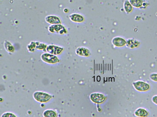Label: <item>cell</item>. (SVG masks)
Returning a JSON list of instances; mask_svg holds the SVG:
<instances>
[{
    "label": "cell",
    "instance_id": "1",
    "mask_svg": "<svg viewBox=\"0 0 157 117\" xmlns=\"http://www.w3.org/2000/svg\"><path fill=\"white\" fill-rule=\"evenodd\" d=\"M33 97L36 102L41 104H45L51 101L53 98V96L45 91L37 90L33 93Z\"/></svg>",
    "mask_w": 157,
    "mask_h": 117
},
{
    "label": "cell",
    "instance_id": "2",
    "mask_svg": "<svg viewBox=\"0 0 157 117\" xmlns=\"http://www.w3.org/2000/svg\"><path fill=\"white\" fill-rule=\"evenodd\" d=\"M132 85L136 91L141 93L149 92L151 89V85L148 82L142 80H137L133 81Z\"/></svg>",
    "mask_w": 157,
    "mask_h": 117
},
{
    "label": "cell",
    "instance_id": "3",
    "mask_svg": "<svg viewBox=\"0 0 157 117\" xmlns=\"http://www.w3.org/2000/svg\"><path fill=\"white\" fill-rule=\"evenodd\" d=\"M40 59L43 62L50 65L56 64L60 61L57 56L47 52H44L41 54Z\"/></svg>",
    "mask_w": 157,
    "mask_h": 117
},
{
    "label": "cell",
    "instance_id": "4",
    "mask_svg": "<svg viewBox=\"0 0 157 117\" xmlns=\"http://www.w3.org/2000/svg\"><path fill=\"white\" fill-rule=\"evenodd\" d=\"M48 30L51 33L61 35H66L68 33L67 28L62 24L50 25L48 27Z\"/></svg>",
    "mask_w": 157,
    "mask_h": 117
},
{
    "label": "cell",
    "instance_id": "5",
    "mask_svg": "<svg viewBox=\"0 0 157 117\" xmlns=\"http://www.w3.org/2000/svg\"><path fill=\"white\" fill-rule=\"evenodd\" d=\"M64 50V48L63 47L55 44H50L48 45L46 52L58 56L61 54Z\"/></svg>",
    "mask_w": 157,
    "mask_h": 117
},
{
    "label": "cell",
    "instance_id": "6",
    "mask_svg": "<svg viewBox=\"0 0 157 117\" xmlns=\"http://www.w3.org/2000/svg\"><path fill=\"white\" fill-rule=\"evenodd\" d=\"M89 98L91 101L94 103L100 104L103 103L106 99V96L103 94L98 92L91 93Z\"/></svg>",
    "mask_w": 157,
    "mask_h": 117
},
{
    "label": "cell",
    "instance_id": "7",
    "mask_svg": "<svg viewBox=\"0 0 157 117\" xmlns=\"http://www.w3.org/2000/svg\"><path fill=\"white\" fill-rule=\"evenodd\" d=\"M126 40L127 39L123 37L117 36L112 39L111 43L114 47L121 48L126 46Z\"/></svg>",
    "mask_w": 157,
    "mask_h": 117
},
{
    "label": "cell",
    "instance_id": "8",
    "mask_svg": "<svg viewBox=\"0 0 157 117\" xmlns=\"http://www.w3.org/2000/svg\"><path fill=\"white\" fill-rule=\"evenodd\" d=\"M141 42L133 37L129 38L126 40V47L130 49L138 48L141 45Z\"/></svg>",
    "mask_w": 157,
    "mask_h": 117
},
{
    "label": "cell",
    "instance_id": "9",
    "mask_svg": "<svg viewBox=\"0 0 157 117\" xmlns=\"http://www.w3.org/2000/svg\"><path fill=\"white\" fill-rule=\"evenodd\" d=\"M75 53L77 55L85 58L88 57L91 55L90 50L85 46H80L77 48L75 50Z\"/></svg>",
    "mask_w": 157,
    "mask_h": 117
},
{
    "label": "cell",
    "instance_id": "10",
    "mask_svg": "<svg viewBox=\"0 0 157 117\" xmlns=\"http://www.w3.org/2000/svg\"><path fill=\"white\" fill-rule=\"evenodd\" d=\"M45 20L47 23L50 25L62 24V23L61 18L55 15H49L46 16L45 18Z\"/></svg>",
    "mask_w": 157,
    "mask_h": 117
},
{
    "label": "cell",
    "instance_id": "11",
    "mask_svg": "<svg viewBox=\"0 0 157 117\" xmlns=\"http://www.w3.org/2000/svg\"><path fill=\"white\" fill-rule=\"evenodd\" d=\"M70 20L72 22L78 23H83L85 21V17L82 14L77 13H73L69 16Z\"/></svg>",
    "mask_w": 157,
    "mask_h": 117
},
{
    "label": "cell",
    "instance_id": "12",
    "mask_svg": "<svg viewBox=\"0 0 157 117\" xmlns=\"http://www.w3.org/2000/svg\"><path fill=\"white\" fill-rule=\"evenodd\" d=\"M135 116L138 117H147L150 115L149 111L146 108L140 107L135 110L133 113Z\"/></svg>",
    "mask_w": 157,
    "mask_h": 117
},
{
    "label": "cell",
    "instance_id": "13",
    "mask_svg": "<svg viewBox=\"0 0 157 117\" xmlns=\"http://www.w3.org/2000/svg\"><path fill=\"white\" fill-rule=\"evenodd\" d=\"M134 8L140 9H144L145 0H128Z\"/></svg>",
    "mask_w": 157,
    "mask_h": 117
},
{
    "label": "cell",
    "instance_id": "14",
    "mask_svg": "<svg viewBox=\"0 0 157 117\" xmlns=\"http://www.w3.org/2000/svg\"><path fill=\"white\" fill-rule=\"evenodd\" d=\"M58 113L57 110L53 109H47L44 110L42 115L44 117H56L58 116Z\"/></svg>",
    "mask_w": 157,
    "mask_h": 117
},
{
    "label": "cell",
    "instance_id": "15",
    "mask_svg": "<svg viewBox=\"0 0 157 117\" xmlns=\"http://www.w3.org/2000/svg\"><path fill=\"white\" fill-rule=\"evenodd\" d=\"M123 8L125 12L127 14L132 13L134 10V7L128 0L124 1L123 4Z\"/></svg>",
    "mask_w": 157,
    "mask_h": 117
},
{
    "label": "cell",
    "instance_id": "16",
    "mask_svg": "<svg viewBox=\"0 0 157 117\" xmlns=\"http://www.w3.org/2000/svg\"><path fill=\"white\" fill-rule=\"evenodd\" d=\"M3 46L5 50L8 53H13L15 52V48L9 41L6 40L4 41Z\"/></svg>",
    "mask_w": 157,
    "mask_h": 117
},
{
    "label": "cell",
    "instance_id": "17",
    "mask_svg": "<svg viewBox=\"0 0 157 117\" xmlns=\"http://www.w3.org/2000/svg\"><path fill=\"white\" fill-rule=\"evenodd\" d=\"M36 49L43 52H46L47 45L43 42L36 41Z\"/></svg>",
    "mask_w": 157,
    "mask_h": 117
},
{
    "label": "cell",
    "instance_id": "18",
    "mask_svg": "<svg viewBox=\"0 0 157 117\" xmlns=\"http://www.w3.org/2000/svg\"><path fill=\"white\" fill-rule=\"evenodd\" d=\"M36 41H31L27 46V49L28 51L30 53L35 52L36 50Z\"/></svg>",
    "mask_w": 157,
    "mask_h": 117
},
{
    "label": "cell",
    "instance_id": "19",
    "mask_svg": "<svg viewBox=\"0 0 157 117\" xmlns=\"http://www.w3.org/2000/svg\"><path fill=\"white\" fill-rule=\"evenodd\" d=\"M17 115L15 113L11 112H6L2 114L1 117H17Z\"/></svg>",
    "mask_w": 157,
    "mask_h": 117
},
{
    "label": "cell",
    "instance_id": "20",
    "mask_svg": "<svg viewBox=\"0 0 157 117\" xmlns=\"http://www.w3.org/2000/svg\"><path fill=\"white\" fill-rule=\"evenodd\" d=\"M150 79L152 82L157 83V72H153L149 75Z\"/></svg>",
    "mask_w": 157,
    "mask_h": 117
},
{
    "label": "cell",
    "instance_id": "21",
    "mask_svg": "<svg viewBox=\"0 0 157 117\" xmlns=\"http://www.w3.org/2000/svg\"><path fill=\"white\" fill-rule=\"evenodd\" d=\"M151 101L154 104L157 106V94L155 95L152 97Z\"/></svg>",
    "mask_w": 157,
    "mask_h": 117
}]
</instances>
